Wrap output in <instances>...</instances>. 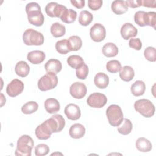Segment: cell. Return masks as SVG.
I'll list each match as a JSON object with an SVG mask.
<instances>
[{
	"mask_svg": "<svg viewBox=\"0 0 156 156\" xmlns=\"http://www.w3.org/2000/svg\"><path fill=\"white\" fill-rule=\"evenodd\" d=\"M65 120L60 114H55L38 126L35 130L36 136L39 140H47L54 132H59L63 130Z\"/></svg>",
	"mask_w": 156,
	"mask_h": 156,
	"instance_id": "1",
	"label": "cell"
},
{
	"mask_svg": "<svg viewBox=\"0 0 156 156\" xmlns=\"http://www.w3.org/2000/svg\"><path fill=\"white\" fill-rule=\"evenodd\" d=\"M34 147V141L30 136L23 135L21 136L17 141V146L15 155L21 156H30L32 149Z\"/></svg>",
	"mask_w": 156,
	"mask_h": 156,
	"instance_id": "2",
	"label": "cell"
},
{
	"mask_svg": "<svg viewBox=\"0 0 156 156\" xmlns=\"http://www.w3.org/2000/svg\"><path fill=\"white\" fill-rule=\"evenodd\" d=\"M109 124L115 127L119 126L123 121V113L121 107L116 104H112L108 106L106 110Z\"/></svg>",
	"mask_w": 156,
	"mask_h": 156,
	"instance_id": "3",
	"label": "cell"
},
{
	"mask_svg": "<svg viewBox=\"0 0 156 156\" xmlns=\"http://www.w3.org/2000/svg\"><path fill=\"white\" fill-rule=\"evenodd\" d=\"M23 40L27 46H40L43 44L44 38L41 32L33 29H27L23 34Z\"/></svg>",
	"mask_w": 156,
	"mask_h": 156,
	"instance_id": "4",
	"label": "cell"
},
{
	"mask_svg": "<svg viewBox=\"0 0 156 156\" xmlns=\"http://www.w3.org/2000/svg\"><path fill=\"white\" fill-rule=\"evenodd\" d=\"M134 108L136 112L146 118H150L154 115L155 106L149 99H141L136 101L134 104Z\"/></svg>",
	"mask_w": 156,
	"mask_h": 156,
	"instance_id": "5",
	"label": "cell"
},
{
	"mask_svg": "<svg viewBox=\"0 0 156 156\" xmlns=\"http://www.w3.org/2000/svg\"><path fill=\"white\" fill-rule=\"evenodd\" d=\"M58 83V78L56 74L47 72L46 74L42 76L38 82V87L42 91H45L54 88Z\"/></svg>",
	"mask_w": 156,
	"mask_h": 156,
	"instance_id": "6",
	"label": "cell"
},
{
	"mask_svg": "<svg viewBox=\"0 0 156 156\" xmlns=\"http://www.w3.org/2000/svg\"><path fill=\"white\" fill-rule=\"evenodd\" d=\"M107 102L106 96L101 93H93L87 99V104L93 108L103 107Z\"/></svg>",
	"mask_w": 156,
	"mask_h": 156,
	"instance_id": "7",
	"label": "cell"
},
{
	"mask_svg": "<svg viewBox=\"0 0 156 156\" xmlns=\"http://www.w3.org/2000/svg\"><path fill=\"white\" fill-rule=\"evenodd\" d=\"M90 35L94 41L100 42L105 38L106 30L102 24L100 23H95L90 29Z\"/></svg>",
	"mask_w": 156,
	"mask_h": 156,
	"instance_id": "8",
	"label": "cell"
},
{
	"mask_svg": "<svg viewBox=\"0 0 156 156\" xmlns=\"http://www.w3.org/2000/svg\"><path fill=\"white\" fill-rule=\"evenodd\" d=\"M24 83L18 79L12 80L7 86L6 92L10 97H15L22 93L24 90Z\"/></svg>",
	"mask_w": 156,
	"mask_h": 156,
	"instance_id": "9",
	"label": "cell"
},
{
	"mask_svg": "<svg viewBox=\"0 0 156 156\" xmlns=\"http://www.w3.org/2000/svg\"><path fill=\"white\" fill-rule=\"evenodd\" d=\"M87 88L86 85L82 82H76L73 83L70 88L69 92L71 95L76 99H82L87 94Z\"/></svg>",
	"mask_w": 156,
	"mask_h": 156,
	"instance_id": "10",
	"label": "cell"
},
{
	"mask_svg": "<svg viewBox=\"0 0 156 156\" xmlns=\"http://www.w3.org/2000/svg\"><path fill=\"white\" fill-rule=\"evenodd\" d=\"M27 18L30 24L35 26H41L44 21V17L41 9H37L28 12Z\"/></svg>",
	"mask_w": 156,
	"mask_h": 156,
	"instance_id": "11",
	"label": "cell"
},
{
	"mask_svg": "<svg viewBox=\"0 0 156 156\" xmlns=\"http://www.w3.org/2000/svg\"><path fill=\"white\" fill-rule=\"evenodd\" d=\"M64 112L67 118L71 120H77L81 115L79 107L75 104H68L65 108Z\"/></svg>",
	"mask_w": 156,
	"mask_h": 156,
	"instance_id": "12",
	"label": "cell"
},
{
	"mask_svg": "<svg viewBox=\"0 0 156 156\" xmlns=\"http://www.w3.org/2000/svg\"><path fill=\"white\" fill-rule=\"evenodd\" d=\"M121 35L124 40L135 37L138 34L137 29L131 23H126L121 28Z\"/></svg>",
	"mask_w": 156,
	"mask_h": 156,
	"instance_id": "13",
	"label": "cell"
},
{
	"mask_svg": "<svg viewBox=\"0 0 156 156\" xmlns=\"http://www.w3.org/2000/svg\"><path fill=\"white\" fill-rule=\"evenodd\" d=\"M46 57L45 53L43 51L35 50L29 52L27 54V58L32 64L37 65L43 62Z\"/></svg>",
	"mask_w": 156,
	"mask_h": 156,
	"instance_id": "14",
	"label": "cell"
},
{
	"mask_svg": "<svg viewBox=\"0 0 156 156\" xmlns=\"http://www.w3.org/2000/svg\"><path fill=\"white\" fill-rule=\"evenodd\" d=\"M85 133V127L79 123L73 124L69 130V134L70 136L74 139H79L82 138Z\"/></svg>",
	"mask_w": 156,
	"mask_h": 156,
	"instance_id": "15",
	"label": "cell"
},
{
	"mask_svg": "<svg viewBox=\"0 0 156 156\" xmlns=\"http://www.w3.org/2000/svg\"><path fill=\"white\" fill-rule=\"evenodd\" d=\"M44 68L47 72L57 74L61 71L62 65L60 60L55 58H51L47 61L44 65Z\"/></svg>",
	"mask_w": 156,
	"mask_h": 156,
	"instance_id": "16",
	"label": "cell"
},
{
	"mask_svg": "<svg viewBox=\"0 0 156 156\" xmlns=\"http://www.w3.org/2000/svg\"><path fill=\"white\" fill-rule=\"evenodd\" d=\"M111 8L112 11L117 15L123 14L128 10V6L126 1L122 0L113 1L112 3Z\"/></svg>",
	"mask_w": 156,
	"mask_h": 156,
	"instance_id": "17",
	"label": "cell"
},
{
	"mask_svg": "<svg viewBox=\"0 0 156 156\" xmlns=\"http://www.w3.org/2000/svg\"><path fill=\"white\" fill-rule=\"evenodd\" d=\"M44 107L46 110L49 113L52 114L59 111L60 108V103L56 99L50 98L45 101Z\"/></svg>",
	"mask_w": 156,
	"mask_h": 156,
	"instance_id": "18",
	"label": "cell"
},
{
	"mask_svg": "<svg viewBox=\"0 0 156 156\" xmlns=\"http://www.w3.org/2000/svg\"><path fill=\"white\" fill-rule=\"evenodd\" d=\"M95 85L99 88H105L109 83L108 76L104 73H98L94 78Z\"/></svg>",
	"mask_w": 156,
	"mask_h": 156,
	"instance_id": "19",
	"label": "cell"
},
{
	"mask_svg": "<svg viewBox=\"0 0 156 156\" xmlns=\"http://www.w3.org/2000/svg\"><path fill=\"white\" fill-rule=\"evenodd\" d=\"M77 18V12L71 9L67 8L65 9V10L63 11L60 18L61 19L62 21H63L65 23L69 24L72 23L75 21Z\"/></svg>",
	"mask_w": 156,
	"mask_h": 156,
	"instance_id": "20",
	"label": "cell"
},
{
	"mask_svg": "<svg viewBox=\"0 0 156 156\" xmlns=\"http://www.w3.org/2000/svg\"><path fill=\"white\" fill-rule=\"evenodd\" d=\"M136 149L143 152H147L150 151L152 148L151 143L146 138L144 137H140L138 138L135 143Z\"/></svg>",
	"mask_w": 156,
	"mask_h": 156,
	"instance_id": "21",
	"label": "cell"
},
{
	"mask_svg": "<svg viewBox=\"0 0 156 156\" xmlns=\"http://www.w3.org/2000/svg\"><path fill=\"white\" fill-rule=\"evenodd\" d=\"M29 71L30 67L24 61L18 62L15 67V71L16 74L21 77H26L29 74Z\"/></svg>",
	"mask_w": 156,
	"mask_h": 156,
	"instance_id": "22",
	"label": "cell"
},
{
	"mask_svg": "<svg viewBox=\"0 0 156 156\" xmlns=\"http://www.w3.org/2000/svg\"><path fill=\"white\" fill-rule=\"evenodd\" d=\"M134 75V70L130 66H124L121 67L119 71V77L125 82H129L132 80Z\"/></svg>",
	"mask_w": 156,
	"mask_h": 156,
	"instance_id": "23",
	"label": "cell"
},
{
	"mask_svg": "<svg viewBox=\"0 0 156 156\" xmlns=\"http://www.w3.org/2000/svg\"><path fill=\"white\" fill-rule=\"evenodd\" d=\"M102 54L107 57H115L118 53V48L115 44L113 43H107L104 45L102 49Z\"/></svg>",
	"mask_w": 156,
	"mask_h": 156,
	"instance_id": "24",
	"label": "cell"
},
{
	"mask_svg": "<svg viewBox=\"0 0 156 156\" xmlns=\"http://www.w3.org/2000/svg\"><path fill=\"white\" fill-rule=\"evenodd\" d=\"M146 90V85L143 81L136 80L131 86L130 91L132 94L135 96H140L144 94Z\"/></svg>",
	"mask_w": 156,
	"mask_h": 156,
	"instance_id": "25",
	"label": "cell"
},
{
	"mask_svg": "<svg viewBox=\"0 0 156 156\" xmlns=\"http://www.w3.org/2000/svg\"><path fill=\"white\" fill-rule=\"evenodd\" d=\"M50 30L53 37L58 38L61 37L65 34L66 28L64 25L61 24L59 23H54L51 26Z\"/></svg>",
	"mask_w": 156,
	"mask_h": 156,
	"instance_id": "26",
	"label": "cell"
},
{
	"mask_svg": "<svg viewBox=\"0 0 156 156\" xmlns=\"http://www.w3.org/2000/svg\"><path fill=\"white\" fill-rule=\"evenodd\" d=\"M67 63L71 68L77 69L84 64V61L82 57L77 55H72L67 58Z\"/></svg>",
	"mask_w": 156,
	"mask_h": 156,
	"instance_id": "27",
	"label": "cell"
},
{
	"mask_svg": "<svg viewBox=\"0 0 156 156\" xmlns=\"http://www.w3.org/2000/svg\"><path fill=\"white\" fill-rule=\"evenodd\" d=\"M93 16L91 13L87 10H82L79 16V23L82 26H87L93 21Z\"/></svg>",
	"mask_w": 156,
	"mask_h": 156,
	"instance_id": "28",
	"label": "cell"
},
{
	"mask_svg": "<svg viewBox=\"0 0 156 156\" xmlns=\"http://www.w3.org/2000/svg\"><path fill=\"white\" fill-rule=\"evenodd\" d=\"M68 44L70 51H78L80 49L82 45V41L81 38L77 35L71 36L68 40Z\"/></svg>",
	"mask_w": 156,
	"mask_h": 156,
	"instance_id": "29",
	"label": "cell"
},
{
	"mask_svg": "<svg viewBox=\"0 0 156 156\" xmlns=\"http://www.w3.org/2000/svg\"><path fill=\"white\" fill-rule=\"evenodd\" d=\"M122 122V123L120 126H118V131L122 135H127L129 134L132 130V122L129 119L124 118Z\"/></svg>",
	"mask_w": 156,
	"mask_h": 156,
	"instance_id": "30",
	"label": "cell"
},
{
	"mask_svg": "<svg viewBox=\"0 0 156 156\" xmlns=\"http://www.w3.org/2000/svg\"><path fill=\"white\" fill-rule=\"evenodd\" d=\"M55 49L57 51L61 54H66L71 51L68 44V41L66 39L57 41L55 43Z\"/></svg>",
	"mask_w": 156,
	"mask_h": 156,
	"instance_id": "31",
	"label": "cell"
},
{
	"mask_svg": "<svg viewBox=\"0 0 156 156\" xmlns=\"http://www.w3.org/2000/svg\"><path fill=\"white\" fill-rule=\"evenodd\" d=\"M38 108V104L35 101H29L24 104L21 107V111L24 114H31L35 112Z\"/></svg>",
	"mask_w": 156,
	"mask_h": 156,
	"instance_id": "32",
	"label": "cell"
},
{
	"mask_svg": "<svg viewBox=\"0 0 156 156\" xmlns=\"http://www.w3.org/2000/svg\"><path fill=\"white\" fill-rule=\"evenodd\" d=\"M146 13L144 11H138L135 13L134 21L140 26H146Z\"/></svg>",
	"mask_w": 156,
	"mask_h": 156,
	"instance_id": "33",
	"label": "cell"
},
{
	"mask_svg": "<svg viewBox=\"0 0 156 156\" xmlns=\"http://www.w3.org/2000/svg\"><path fill=\"white\" fill-rule=\"evenodd\" d=\"M121 68V63L117 60L108 61L106 64L107 70L112 73H115L120 71Z\"/></svg>",
	"mask_w": 156,
	"mask_h": 156,
	"instance_id": "34",
	"label": "cell"
},
{
	"mask_svg": "<svg viewBox=\"0 0 156 156\" xmlns=\"http://www.w3.org/2000/svg\"><path fill=\"white\" fill-rule=\"evenodd\" d=\"M49 147L45 144H39L35 147V155L36 156H44L48 154Z\"/></svg>",
	"mask_w": 156,
	"mask_h": 156,
	"instance_id": "35",
	"label": "cell"
},
{
	"mask_svg": "<svg viewBox=\"0 0 156 156\" xmlns=\"http://www.w3.org/2000/svg\"><path fill=\"white\" fill-rule=\"evenodd\" d=\"M144 55L145 58L150 62H155L156 60V51L155 48L152 46H149L144 49Z\"/></svg>",
	"mask_w": 156,
	"mask_h": 156,
	"instance_id": "36",
	"label": "cell"
},
{
	"mask_svg": "<svg viewBox=\"0 0 156 156\" xmlns=\"http://www.w3.org/2000/svg\"><path fill=\"white\" fill-rule=\"evenodd\" d=\"M76 76L77 78L84 80L87 78L88 74V67L86 64H83L81 67L77 69L76 71Z\"/></svg>",
	"mask_w": 156,
	"mask_h": 156,
	"instance_id": "37",
	"label": "cell"
},
{
	"mask_svg": "<svg viewBox=\"0 0 156 156\" xmlns=\"http://www.w3.org/2000/svg\"><path fill=\"white\" fill-rule=\"evenodd\" d=\"M156 13L155 12H149L146 13V26H149L155 29Z\"/></svg>",
	"mask_w": 156,
	"mask_h": 156,
	"instance_id": "38",
	"label": "cell"
},
{
	"mask_svg": "<svg viewBox=\"0 0 156 156\" xmlns=\"http://www.w3.org/2000/svg\"><path fill=\"white\" fill-rule=\"evenodd\" d=\"M129 45L130 48L136 50H140L142 47V43L140 38H131L129 41Z\"/></svg>",
	"mask_w": 156,
	"mask_h": 156,
	"instance_id": "39",
	"label": "cell"
},
{
	"mask_svg": "<svg viewBox=\"0 0 156 156\" xmlns=\"http://www.w3.org/2000/svg\"><path fill=\"white\" fill-rule=\"evenodd\" d=\"M88 4L90 9L93 10H97L100 9L102 5V0H88Z\"/></svg>",
	"mask_w": 156,
	"mask_h": 156,
	"instance_id": "40",
	"label": "cell"
},
{
	"mask_svg": "<svg viewBox=\"0 0 156 156\" xmlns=\"http://www.w3.org/2000/svg\"><path fill=\"white\" fill-rule=\"evenodd\" d=\"M37 9H41V7L39 5V4L35 2H30L28 4H27V5L26 6V13L28 12L37 10Z\"/></svg>",
	"mask_w": 156,
	"mask_h": 156,
	"instance_id": "41",
	"label": "cell"
},
{
	"mask_svg": "<svg viewBox=\"0 0 156 156\" xmlns=\"http://www.w3.org/2000/svg\"><path fill=\"white\" fill-rule=\"evenodd\" d=\"M128 7L136 8L142 5V0H128L126 1Z\"/></svg>",
	"mask_w": 156,
	"mask_h": 156,
	"instance_id": "42",
	"label": "cell"
},
{
	"mask_svg": "<svg viewBox=\"0 0 156 156\" xmlns=\"http://www.w3.org/2000/svg\"><path fill=\"white\" fill-rule=\"evenodd\" d=\"M142 5L147 7L155 8L156 7V1L155 0H142Z\"/></svg>",
	"mask_w": 156,
	"mask_h": 156,
	"instance_id": "43",
	"label": "cell"
},
{
	"mask_svg": "<svg viewBox=\"0 0 156 156\" xmlns=\"http://www.w3.org/2000/svg\"><path fill=\"white\" fill-rule=\"evenodd\" d=\"M71 3L77 9H82L85 6V1L84 0H78V1H74L71 0L70 1Z\"/></svg>",
	"mask_w": 156,
	"mask_h": 156,
	"instance_id": "44",
	"label": "cell"
}]
</instances>
